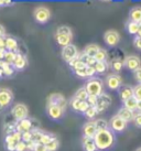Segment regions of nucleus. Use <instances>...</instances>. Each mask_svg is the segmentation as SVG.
<instances>
[{"mask_svg":"<svg viewBox=\"0 0 141 151\" xmlns=\"http://www.w3.org/2000/svg\"><path fill=\"white\" fill-rule=\"evenodd\" d=\"M93 139L96 143L97 150L99 151H107L109 149H112V146L115 145V141H116L115 132H112L109 128L97 130V132L95 134Z\"/></svg>","mask_w":141,"mask_h":151,"instance_id":"nucleus-1","label":"nucleus"},{"mask_svg":"<svg viewBox=\"0 0 141 151\" xmlns=\"http://www.w3.org/2000/svg\"><path fill=\"white\" fill-rule=\"evenodd\" d=\"M103 82L99 78L91 77L85 85V89L87 91L88 95H94V96H99L103 94Z\"/></svg>","mask_w":141,"mask_h":151,"instance_id":"nucleus-2","label":"nucleus"},{"mask_svg":"<svg viewBox=\"0 0 141 151\" xmlns=\"http://www.w3.org/2000/svg\"><path fill=\"white\" fill-rule=\"evenodd\" d=\"M127 126H128V122H126V120H124L121 117H119L118 115H115L114 117H112L110 122H108L109 129L112 130V132H118V134L124 131Z\"/></svg>","mask_w":141,"mask_h":151,"instance_id":"nucleus-3","label":"nucleus"},{"mask_svg":"<svg viewBox=\"0 0 141 151\" xmlns=\"http://www.w3.org/2000/svg\"><path fill=\"white\" fill-rule=\"evenodd\" d=\"M11 115L17 122H20L22 119L28 118L29 109L24 104H17V105L13 106V108L11 109Z\"/></svg>","mask_w":141,"mask_h":151,"instance_id":"nucleus-4","label":"nucleus"},{"mask_svg":"<svg viewBox=\"0 0 141 151\" xmlns=\"http://www.w3.org/2000/svg\"><path fill=\"white\" fill-rule=\"evenodd\" d=\"M78 56V51H77V47L70 43V45L64 46L62 50V58L64 61H66L67 63L70 62L73 59L77 58Z\"/></svg>","mask_w":141,"mask_h":151,"instance_id":"nucleus-5","label":"nucleus"},{"mask_svg":"<svg viewBox=\"0 0 141 151\" xmlns=\"http://www.w3.org/2000/svg\"><path fill=\"white\" fill-rule=\"evenodd\" d=\"M13 99L12 92L8 88H0V108L8 107Z\"/></svg>","mask_w":141,"mask_h":151,"instance_id":"nucleus-6","label":"nucleus"},{"mask_svg":"<svg viewBox=\"0 0 141 151\" xmlns=\"http://www.w3.org/2000/svg\"><path fill=\"white\" fill-rule=\"evenodd\" d=\"M112 104V98L108 94H105L103 93L101 95L98 96V101H97V104H96L95 108L97 110V114L103 113L104 110L108 108V106Z\"/></svg>","mask_w":141,"mask_h":151,"instance_id":"nucleus-7","label":"nucleus"},{"mask_svg":"<svg viewBox=\"0 0 141 151\" xmlns=\"http://www.w3.org/2000/svg\"><path fill=\"white\" fill-rule=\"evenodd\" d=\"M34 18L39 23H45L50 20L51 12L46 7H39L34 11Z\"/></svg>","mask_w":141,"mask_h":151,"instance_id":"nucleus-8","label":"nucleus"},{"mask_svg":"<svg viewBox=\"0 0 141 151\" xmlns=\"http://www.w3.org/2000/svg\"><path fill=\"white\" fill-rule=\"evenodd\" d=\"M64 109L61 108L58 105H53V104H47L46 106V114L49 115V117L54 119V120H58L63 117L64 115Z\"/></svg>","mask_w":141,"mask_h":151,"instance_id":"nucleus-9","label":"nucleus"},{"mask_svg":"<svg viewBox=\"0 0 141 151\" xmlns=\"http://www.w3.org/2000/svg\"><path fill=\"white\" fill-rule=\"evenodd\" d=\"M104 40L108 46H116L120 41V35L116 30H108L104 34Z\"/></svg>","mask_w":141,"mask_h":151,"instance_id":"nucleus-10","label":"nucleus"},{"mask_svg":"<svg viewBox=\"0 0 141 151\" xmlns=\"http://www.w3.org/2000/svg\"><path fill=\"white\" fill-rule=\"evenodd\" d=\"M124 65L128 70L135 72L137 68H139L141 66V60L137 55H129L127 58H124Z\"/></svg>","mask_w":141,"mask_h":151,"instance_id":"nucleus-11","label":"nucleus"},{"mask_svg":"<svg viewBox=\"0 0 141 151\" xmlns=\"http://www.w3.org/2000/svg\"><path fill=\"white\" fill-rule=\"evenodd\" d=\"M121 83H122V80L118 74H110L106 78V84H107L108 88L112 89V91L119 89L121 87Z\"/></svg>","mask_w":141,"mask_h":151,"instance_id":"nucleus-12","label":"nucleus"},{"mask_svg":"<svg viewBox=\"0 0 141 151\" xmlns=\"http://www.w3.org/2000/svg\"><path fill=\"white\" fill-rule=\"evenodd\" d=\"M83 137H87V138H94L95 134L97 132V128L95 125V120H89V122L84 124L83 128Z\"/></svg>","mask_w":141,"mask_h":151,"instance_id":"nucleus-13","label":"nucleus"},{"mask_svg":"<svg viewBox=\"0 0 141 151\" xmlns=\"http://www.w3.org/2000/svg\"><path fill=\"white\" fill-rule=\"evenodd\" d=\"M47 104L58 105V106H60L61 108H63L65 110L67 106V101H66V99H65V97L62 96L61 94H53V95H51V96L49 97Z\"/></svg>","mask_w":141,"mask_h":151,"instance_id":"nucleus-14","label":"nucleus"},{"mask_svg":"<svg viewBox=\"0 0 141 151\" xmlns=\"http://www.w3.org/2000/svg\"><path fill=\"white\" fill-rule=\"evenodd\" d=\"M32 128H33L32 119H30V118H25V119H22L20 122H17L16 126H14V129L17 130V131H20V132L31 131Z\"/></svg>","mask_w":141,"mask_h":151,"instance_id":"nucleus-15","label":"nucleus"},{"mask_svg":"<svg viewBox=\"0 0 141 151\" xmlns=\"http://www.w3.org/2000/svg\"><path fill=\"white\" fill-rule=\"evenodd\" d=\"M119 96L122 101H127L129 98L133 96V87L129 86V85H124L119 88Z\"/></svg>","mask_w":141,"mask_h":151,"instance_id":"nucleus-16","label":"nucleus"},{"mask_svg":"<svg viewBox=\"0 0 141 151\" xmlns=\"http://www.w3.org/2000/svg\"><path fill=\"white\" fill-rule=\"evenodd\" d=\"M72 39H73V35L55 33V40H56V42H58V45L63 46V47L70 45V42H72Z\"/></svg>","mask_w":141,"mask_h":151,"instance_id":"nucleus-17","label":"nucleus"},{"mask_svg":"<svg viewBox=\"0 0 141 151\" xmlns=\"http://www.w3.org/2000/svg\"><path fill=\"white\" fill-rule=\"evenodd\" d=\"M27 64H28V61H27V58H25L23 54H21V53H17V56H16V59H14V62H13V67L16 68V70H23L25 66H27Z\"/></svg>","mask_w":141,"mask_h":151,"instance_id":"nucleus-18","label":"nucleus"},{"mask_svg":"<svg viewBox=\"0 0 141 151\" xmlns=\"http://www.w3.org/2000/svg\"><path fill=\"white\" fill-rule=\"evenodd\" d=\"M82 146H83L84 151H98L96 143L93 138H87V137H83L82 138Z\"/></svg>","mask_w":141,"mask_h":151,"instance_id":"nucleus-19","label":"nucleus"},{"mask_svg":"<svg viewBox=\"0 0 141 151\" xmlns=\"http://www.w3.org/2000/svg\"><path fill=\"white\" fill-rule=\"evenodd\" d=\"M119 117H121L124 120H126L127 122H133V118H135V111L132 110H129V109L124 108H120L118 110V114H117Z\"/></svg>","mask_w":141,"mask_h":151,"instance_id":"nucleus-20","label":"nucleus"},{"mask_svg":"<svg viewBox=\"0 0 141 151\" xmlns=\"http://www.w3.org/2000/svg\"><path fill=\"white\" fill-rule=\"evenodd\" d=\"M129 18H130V21L141 23V7H136V8L131 9Z\"/></svg>","mask_w":141,"mask_h":151,"instance_id":"nucleus-21","label":"nucleus"},{"mask_svg":"<svg viewBox=\"0 0 141 151\" xmlns=\"http://www.w3.org/2000/svg\"><path fill=\"white\" fill-rule=\"evenodd\" d=\"M6 40V50L7 51H14L18 49V41L12 37H7L4 38Z\"/></svg>","mask_w":141,"mask_h":151,"instance_id":"nucleus-22","label":"nucleus"},{"mask_svg":"<svg viewBox=\"0 0 141 151\" xmlns=\"http://www.w3.org/2000/svg\"><path fill=\"white\" fill-rule=\"evenodd\" d=\"M137 106H138V99H136L133 96L124 101V107L129 109V110H132V111L137 110Z\"/></svg>","mask_w":141,"mask_h":151,"instance_id":"nucleus-23","label":"nucleus"},{"mask_svg":"<svg viewBox=\"0 0 141 151\" xmlns=\"http://www.w3.org/2000/svg\"><path fill=\"white\" fill-rule=\"evenodd\" d=\"M100 47L97 44H89L85 47V50H84V54L85 55H88V56H95V54L98 52Z\"/></svg>","mask_w":141,"mask_h":151,"instance_id":"nucleus-24","label":"nucleus"},{"mask_svg":"<svg viewBox=\"0 0 141 151\" xmlns=\"http://www.w3.org/2000/svg\"><path fill=\"white\" fill-rule=\"evenodd\" d=\"M0 67H1V70L4 72V75L10 76L13 74V68L11 67V65L8 63H6L4 60L0 61Z\"/></svg>","mask_w":141,"mask_h":151,"instance_id":"nucleus-25","label":"nucleus"},{"mask_svg":"<svg viewBox=\"0 0 141 151\" xmlns=\"http://www.w3.org/2000/svg\"><path fill=\"white\" fill-rule=\"evenodd\" d=\"M74 97L76 98V99H78V101H87V98H88V93L87 91L85 89V87H82V88H79L77 92L75 93V95Z\"/></svg>","mask_w":141,"mask_h":151,"instance_id":"nucleus-26","label":"nucleus"},{"mask_svg":"<svg viewBox=\"0 0 141 151\" xmlns=\"http://www.w3.org/2000/svg\"><path fill=\"white\" fill-rule=\"evenodd\" d=\"M16 56H17V53H16V52H13V51H6L4 56V61L6 63L12 65L13 62H14Z\"/></svg>","mask_w":141,"mask_h":151,"instance_id":"nucleus-27","label":"nucleus"},{"mask_svg":"<svg viewBox=\"0 0 141 151\" xmlns=\"http://www.w3.org/2000/svg\"><path fill=\"white\" fill-rule=\"evenodd\" d=\"M110 65H112V68L115 72H120L121 70H122V67L124 66V61H122V60H120V59H114L112 61Z\"/></svg>","mask_w":141,"mask_h":151,"instance_id":"nucleus-28","label":"nucleus"},{"mask_svg":"<svg viewBox=\"0 0 141 151\" xmlns=\"http://www.w3.org/2000/svg\"><path fill=\"white\" fill-rule=\"evenodd\" d=\"M94 59L96 60V62H106V59H107V51L104 50V49H99L98 52L95 54Z\"/></svg>","mask_w":141,"mask_h":151,"instance_id":"nucleus-29","label":"nucleus"},{"mask_svg":"<svg viewBox=\"0 0 141 151\" xmlns=\"http://www.w3.org/2000/svg\"><path fill=\"white\" fill-rule=\"evenodd\" d=\"M108 67V64L106 62H96L95 65H94V68H95L96 73H99V74H103L106 72Z\"/></svg>","mask_w":141,"mask_h":151,"instance_id":"nucleus-30","label":"nucleus"},{"mask_svg":"<svg viewBox=\"0 0 141 151\" xmlns=\"http://www.w3.org/2000/svg\"><path fill=\"white\" fill-rule=\"evenodd\" d=\"M47 151H56L60 147V141H58V139L55 137L53 140H51L50 142L47 143L45 146Z\"/></svg>","mask_w":141,"mask_h":151,"instance_id":"nucleus-31","label":"nucleus"},{"mask_svg":"<svg viewBox=\"0 0 141 151\" xmlns=\"http://www.w3.org/2000/svg\"><path fill=\"white\" fill-rule=\"evenodd\" d=\"M127 30H128V32L130 34H138V31H139V23L129 21L128 24H127Z\"/></svg>","mask_w":141,"mask_h":151,"instance_id":"nucleus-32","label":"nucleus"},{"mask_svg":"<svg viewBox=\"0 0 141 151\" xmlns=\"http://www.w3.org/2000/svg\"><path fill=\"white\" fill-rule=\"evenodd\" d=\"M84 115H85V117L87 118V119H89V120L94 119V118L96 117V115H97V110H96L95 106H89L87 110L84 113Z\"/></svg>","mask_w":141,"mask_h":151,"instance_id":"nucleus-33","label":"nucleus"},{"mask_svg":"<svg viewBox=\"0 0 141 151\" xmlns=\"http://www.w3.org/2000/svg\"><path fill=\"white\" fill-rule=\"evenodd\" d=\"M54 138H55V136H53V134L43 132V134H42V136H41V139H40V141H39V143H42V145L46 146V145L50 142L51 140H53Z\"/></svg>","mask_w":141,"mask_h":151,"instance_id":"nucleus-34","label":"nucleus"},{"mask_svg":"<svg viewBox=\"0 0 141 151\" xmlns=\"http://www.w3.org/2000/svg\"><path fill=\"white\" fill-rule=\"evenodd\" d=\"M81 56V59L84 61V63L86 64L87 66H94L96 63V60L94 59V56H88V55H85L83 53L82 55H79Z\"/></svg>","mask_w":141,"mask_h":151,"instance_id":"nucleus-35","label":"nucleus"},{"mask_svg":"<svg viewBox=\"0 0 141 151\" xmlns=\"http://www.w3.org/2000/svg\"><path fill=\"white\" fill-rule=\"evenodd\" d=\"M18 143V141L12 137V134H7L4 138V146L6 147H14Z\"/></svg>","mask_w":141,"mask_h":151,"instance_id":"nucleus-36","label":"nucleus"},{"mask_svg":"<svg viewBox=\"0 0 141 151\" xmlns=\"http://www.w3.org/2000/svg\"><path fill=\"white\" fill-rule=\"evenodd\" d=\"M95 125H96L97 130L107 129V128H109V127H108V122H106L105 119H103V118H99V119L95 120Z\"/></svg>","mask_w":141,"mask_h":151,"instance_id":"nucleus-37","label":"nucleus"},{"mask_svg":"<svg viewBox=\"0 0 141 151\" xmlns=\"http://www.w3.org/2000/svg\"><path fill=\"white\" fill-rule=\"evenodd\" d=\"M56 33L60 34H68V35H73L72 33V30L66 27V25H62V27H58V30H56Z\"/></svg>","mask_w":141,"mask_h":151,"instance_id":"nucleus-38","label":"nucleus"},{"mask_svg":"<svg viewBox=\"0 0 141 151\" xmlns=\"http://www.w3.org/2000/svg\"><path fill=\"white\" fill-rule=\"evenodd\" d=\"M133 97H135L136 99H138V101L141 99V84L140 83L133 87Z\"/></svg>","mask_w":141,"mask_h":151,"instance_id":"nucleus-39","label":"nucleus"},{"mask_svg":"<svg viewBox=\"0 0 141 151\" xmlns=\"http://www.w3.org/2000/svg\"><path fill=\"white\" fill-rule=\"evenodd\" d=\"M81 103H82V101H78V99H76L75 97H73V98L70 99V107H72L73 110H75V111H78Z\"/></svg>","mask_w":141,"mask_h":151,"instance_id":"nucleus-40","label":"nucleus"},{"mask_svg":"<svg viewBox=\"0 0 141 151\" xmlns=\"http://www.w3.org/2000/svg\"><path fill=\"white\" fill-rule=\"evenodd\" d=\"M97 101H98V96H94V95H88L87 98V103L89 106H96L97 104Z\"/></svg>","mask_w":141,"mask_h":151,"instance_id":"nucleus-41","label":"nucleus"},{"mask_svg":"<svg viewBox=\"0 0 141 151\" xmlns=\"http://www.w3.org/2000/svg\"><path fill=\"white\" fill-rule=\"evenodd\" d=\"M30 140H32V132H31V131L22 132V141H24V142L27 143V142H29Z\"/></svg>","mask_w":141,"mask_h":151,"instance_id":"nucleus-42","label":"nucleus"},{"mask_svg":"<svg viewBox=\"0 0 141 151\" xmlns=\"http://www.w3.org/2000/svg\"><path fill=\"white\" fill-rule=\"evenodd\" d=\"M133 122H135V125L138 127V128H141V113L135 114V118H133Z\"/></svg>","mask_w":141,"mask_h":151,"instance_id":"nucleus-43","label":"nucleus"},{"mask_svg":"<svg viewBox=\"0 0 141 151\" xmlns=\"http://www.w3.org/2000/svg\"><path fill=\"white\" fill-rule=\"evenodd\" d=\"M27 150V143L24 141H19V142L16 145V151H25Z\"/></svg>","mask_w":141,"mask_h":151,"instance_id":"nucleus-44","label":"nucleus"},{"mask_svg":"<svg viewBox=\"0 0 141 151\" xmlns=\"http://www.w3.org/2000/svg\"><path fill=\"white\" fill-rule=\"evenodd\" d=\"M74 73L79 77H87V73H86V67H83V68H79V70H76L74 71Z\"/></svg>","mask_w":141,"mask_h":151,"instance_id":"nucleus-45","label":"nucleus"},{"mask_svg":"<svg viewBox=\"0 0 141 151\" xmlns=\"http://www.w3.org/2000/svg\"><path fill=\"white\" fill-rule=\"evenodd\" d=\"M88 107H89V105H88V103L86 101H84L81 103V105H79V109H78V113H82L84 114L86 110L88 109Z\"/></svg>","mask_w":141,"mask_h":151,"instance_id":"nucleus-46","label":"nucleus"},{"mask_svg":"<svg viewBox=\"0 0 141 151\" xmlns=\"http://www.w3.org/2000/svg\"><path fill=\"white\" fill-rule=\"evenodd\" d=\"M133 45H135L136 49L141 51V38L139 37V35H137L136 38L133 39Z\"/></svg>","mask_w":141,"mask_h":151,"instance_id":"nucleus-47","label":"nucleus"},{"mask_svg":"<svg viewBox=\"0 0 141 151\" xmlns=\"http://www.w3.org/2000/svg\"><path fill=\"white\" fill-rule=\"evenodd\" d=\"M86 73H87V77H93L96 74L94 66H86Z\"/></svg>","mask_w":141,"mask_h":151,"instance_id":"nucleus-48","label":"nucleus"},{"mask_svg":"<svg viewBox=\"0 0 141 151\" xmlns=\"http://www.w3.org/2000/svg\"><path fill=\"white\" fill-rule=\"evenodd\" d=\"M37 142H35L33 139H32V140H30L29 142H27V150L33 151L34 148H35V146H37Z\"/></svg>","mask_w":141,"mask_h":151,"instance_id":"nucleus-49","label":"nucleus"},{"mask_svg":"<svg viewBox=\"0 0 141 151\" xmlns=\"http://www.w3.org/2000/svg\"><path fill=\"white\" fill-rule=\"evenodd\" d=\"M133 74H135V78L137 80V82H139L141 84V66L133 72Z\"/></svg>","mask_w":141,"mask_h":151,"instance_id":"nucleus-50","label":"nucleus"},{"mask_svg":"<svg viewBox=\"0 0 141 151\" xmlns=\"http://www.w3.org/2000/svg\"><path fill=\"white\" fill-rule=\"evenodd\" d=\"M33 151H47V149H46V147L44 146V145H42V143L37 142Z\"/></svg>","mask_w":141,"mask_h":151,"instance_id":"nucleus-51","label":"nucleus"},{"mask_svg":"<svg viewBox=\"0 0 141 151\" xmlns=\"http://www.w3.org/2000/svg\"><path fill=\"white\" fill-rule=\"evenodd\" d=\"M0 50H6V40H4V38H0Z\"/></svg>","mask_w":141,"mask_h":151,"instance_id":"nucleus-52","label":"nucleus"},{"mask_svg":"<svg viewBox=\"0 0 141 151\" xmlns=\"http://www.w3.org/2000/svg\"><path fill=\"white\" fill-rule=\"evenodd\" d=\"M4 35H6V29L4 25L0 24V38H4Z\"/></svg>","mask_w":141,"mask_h":151,"instance_id":"nucleus-53","label":"nucleus"},{"mask_svg":"<svg viewBox=\"0 0 141 151\" xmlns=\"http://www.w3.org/2000/svg\"><path fill=\"white\" fill-rule=\"evenodd\" d=\"M11 2V0H0V6H4Z\"/></svg>","mask_w":141,"mask_h":151,"instance_id":"nucleus-54","label":"nucleus"},{"mask_svg":"<svg viewBox=\"0 0 141 151\" xmlns=\"http://www.w3.org/2000/svg\"><path fill=\"white\" fill-rule=\"evenodd\" d=\"M6 51H7V50H0V61H1V60H4V56Z\"/></svg>","mask_w":141,"mask_h":151,"instance_id":"nucleus-55","label":"nucleus"},{"mask_svg":"<svg viewBox=\"0 0 141 151\" xmlns=\"http://www.w3.org/2000/svg\"><path fill=\"white\" fill-rule=\"evenodd\" d=\"M137 110H138V111H140V113H141V99H140V101H138Z\"/></svg>","mask_w":141,"mask_h":151,"instance_id":"nucleus-56","label":"nucleus"},{"mask_svg":"<svg viewBox=\"0 0 141 151\" xmlns=\"http://www.w3.org/2000/svg\"><path fill=\"white\" fill-rule=\"evenodd\" d=\"M137 35H139V37L141 38V23H139V31H138Z\"/></svg>","mask_w":141,"mask_h":151,"instance_id":"nucleus-57","label":"nucleus"},{"mask_svg":"<svg viewBox=\"0 0 141 151\" xmlns=\"http://www.w3.org/2000/svg\"><path fill=\"white\" fill-rule=\"evenodd\" d=\"M2 76H4V72H2L1 67H0V77H2Z\"/></svg>","mask_w":141,"mask_h":151,"instance_id":"nucleus-58","label":"nucleus"},{"mask_svg":"<svg viewBox=\"0 0 141 151\" xmlns=\"http://www.w3.org/2000/svg\"><path fill=\"white\" fill-rule=\"evenodd\" d=\"M137 151H141V148H138V149H137Z\"/></svg>","mask_w":141,"mask_h":151,"instance_id":"nucleus-59","label":"nucleus"},{"mask_svg":"<svg viewBox=\"0 0 141 151\" xmlns=\"http://www.w3.org/2000/svg\"><path fill=\"white\" fill-rule=\"evenodd\" d=\"M101 1H110V0H101Z\"/></svg>","mask_w":141,"mask_h":151,"instance_id":"nucleus-60","label":"nucleus"}]
</instances>
